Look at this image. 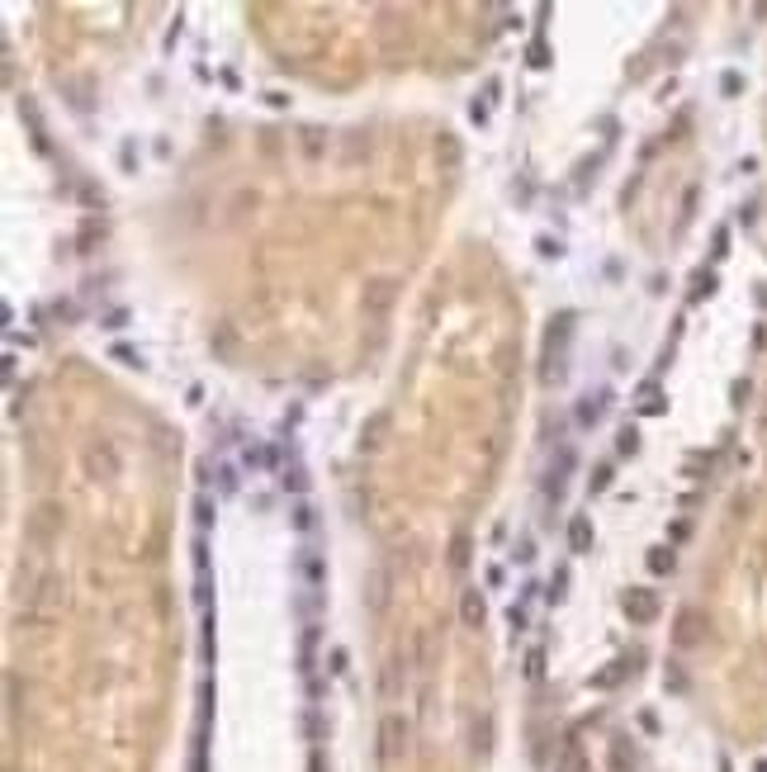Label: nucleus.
Listing matches in <instances>:
<instances>
[{
	"label": "nucleus",
	"instance_id": "obj_1",
	"mask_svg": "<svg viewBox=\"0 0 767 772\" xmlns=\"http://www.w3.org/2000/svg\"><path fill=\"white\" fill-rule=\"evenodd\" d=\"M568 337H573V313H559V317H554V327H549V337H545V356H549L545 379H564V346H568Z\"/></svg>",
	"mask_w": 767,
	"mask_h": 772
},
{
	"label": "nucleus",
	"instance_id": "obj_2",
	"mask_svg": "<svg viewBox=\"0 0 767 772\" xmlns=\"http://www.w3.org/2000/svg\"><path fill=\"white\" fill-rule=\"evenodd\" d=\"M626 612H630L635 626H649V621L658 616V597L649 592V587H630V592H626Z\"/></svg>",
	"mask_w": 767,
	"mask_h": 772
},
{
	"label": "nucleus",
	"instance_id": "obj_3",
	"mask_svg": "<svg viewBox=\"0 0 767 772\" xmlns=\"http://www.w3.org/2000/svg\"><path fill=\"white\" fill-rule=\"evenodd\" d=\"M592 517H587V512H578V517L568 521V550L573 554H592Z\"/></svg>",
	"mask_w": 767,
	"mask_h": 772
},
{
	"label": "nucleus",
	"instance_id": "obj_4",
	"mask_svg": "<svg viewBox=\"0 0 767 772\" xmlns=\"http://www.w3.org/2000/svg\"><path fill=\"white\" fill-rule=\"evenodd\" d=\"M607 408H611V394H607V389L587 394V398L578 403V426H597L602 417H607Z\"/></svg>",
	"mask_w": 767,
	"mask_h": 772
},
{
	"label": "nucleus",
	"instance_id": "obj_5",
	"mask_svg": "<svg viewBox=\"0 0 767 772\" xmlns=\"http://www.w3.org/2000/svg\"><path fill=\"white\" fill-rule=\"evenodd\" d=\"M568 469H573V445H559V455H554V464H549V493H554V498L564 493Z\"/></svg>",
	"mask_w": 767,
	"mask_h": 772
},
{
	"label": "nucleus",
	"instance_id": "obj_6",
	"mask_svg": "<svg viewBox=\"0 0 767 772\" xmlns=\"http://www.w3.org/2000/svg\"><path fill=\"white\" fill-rule=\"evenodd\" d=\"M459 616H464V626H484V597H479V587H464Z\"/></svg>",
	"mask_w": 767,
	"mask_h": 772
},
{
	"label": "nucleus",
	"instance_id": "obj_7",
	"mask_svg": "<svg viewBox=\"0 0 767 772\" xmlns=\"http://www.w3.org/2000/svg\"><path fill=\"white\" fill-rule=\"evenodd\" d=\"M270 450L266 445H247V450H242V464H247V469H270Z\"/></svg>",
	"mask_w": 767,
	"mask_h": 772
},
{
	"label": "nucleus",
	"instance_id": "obj_8",
	"mask_svg": "<svg viewBox=\"0 0 767 772\" xmlns=\"http://www.w3.org/2000/svg\"><path fill=\"white\" fill-rule=\"evenodd\" d=\"M710 289H715V270H696L691 275V299H705Z\"/></svg>",
	"mask_w": 767,
	"mask_h": 772
},
{
	"label": "nucleus",
	"instance_id": "obj_9",
	"mask_svg": "<svg viewBox=\"0 0 767 772\" xmlns=\"http://www.w3.org/2000/svg\"><path fill=\"white\" fill-rule=\"evenodd\" d=\"M640 450V431L635 426H621V436H616V455H635Z\"/></svg>",
	"mask_w": 767,
	"mask_h": 772
},
{
	"label": "nucleus",
	"instance_id": "obj_10",
	"mask_svg": "<svg viewBox=\"0 0 767 772\" xmlns=\"http://www.w3.org/2000/svg\"><path fill=\"white\" fill-rule=\"evenodd\" d=\"M607 489H611V464H597V469L587 474V493L597 498V493H607Z\"/></svg>",
	"mask_w": 767,
	"mask_h": 772
},
{
	"label": "nucleus",
	"instance_id": "obj_11",
	"mask_svg": "<svg viewBox=\"0 0 767 772\" xmlns=\"http://www.w3.org/2000/svg\"><path fill=\"white\" fill-rule=\"evenodd\" d=\"M526 62H531L535 71H540V66H549V47H545V38H535V43L526 47Z\"/></svg>",
	"mask_w": 767,
	"mask_h": 772
},
{
	"label": "nucleus",
	"instance_id": "obj_12",
	"mask_svg": "<svg viewBox=\"0 0 767 772\" xmlns=\"http://www.w3.org/2000/svg\"><path fill=\"white\" fill-rule=\"evenodd\" d=\"M649 568L654 573H673V550H649Z\"/></svg>",
	"mask_w": 767,
	"mask_h": 772
},
{
	"label": "nucleus",
	"instance_id": "obj_13",
	"mask_svg": "<svg viewBox=\"0 0 767 772\" xmlns=\"http://www.w3.org/2000/svg\"><path fill=\"white\" fill-rule=\"evenodd\" d=\"M313 521H317L313 507H308V503H294V526H298V531H313Z\"/></svg>",
	"mask_w": 767,
	"mask_h": 772
},
{
	"label": "nucleus",
	"instance_id": "obj_14",
	"mask_svg": "<svg viewBox=\"0 0 767 772\" xmlns=\"http://www.w3.org/2000/svg\"><path fill=\"white\" fill-rule=\"evenodd\" d=\"M284 489L303 493V489H308V474H303V469H284Z\"/></svg>",
	"mask_w": 767,
	"mask_h": 772
},
{
	"label": "nucleus",
	"instance_id": "obj_15",
	"mask_svg": "<svg viewBox=\"0 0 767 772\" xmlns=\"http://www.w3.org/2000/svg\"><path fill=\"white\" fill-rule=\"evenodd\" d=\"M194 517H199V526H209L213 521V498H194Z\"/></svg>",
	"mask_w": 767,
	"mask_h": 772
},
{
	"label": "nucleus",
	"instance_id": "obj_16",
	"mask_svg": "<svg viewBox=\"0 0 767 772\" xmlns=\"http://www.w3.org/2000/svg\"><path fill=\"white\" fill-rule=\"evenodd\" d=\"M564 587H568V568H554V583H549V597L559 602V597H564Z\"/></svg>",
	"mask_w": 767,
	"mask_h": 772
},
{
	"label": "nucleus",
	"instance_id": "obj_17",
	"mask_svg": "<svg viewBox=\"0 0 767 772\" xmlns=\"http://www.w3.org/2000/svg\"><path fill=\"white\" fill-rule=\"evenodd\" d=\"M124 322H128V313H124V308H114V313H105V317H100V327H110V332H119Z\"/></svg>",
	"mask_w": 767,
	"mask_h": 772
},
{
	"label": "nucleus",
	"instance_id": "obj_18",
	"mask_svg": "<svg viewBox=\"0 0 767 772\" xmlns=\"http://www.w3.org/2000/svg\"><path fill=\"white\" fill-rule=\"evenodd\" d=\"M663 408H668V403H663V394H658V398H644V403H640V417H658Z\"/></svg>",
	"mask_w": 767,
	"mask_h": 772
},
{
	"label": "nucleus",
	"instance_id": "obj_19",
	"mask_svg": "<svg viewBox=\"0 0 767 772\" xmlns=\"http://www.w3.org/2000/svg\"><path fill=\"white\" fill-rule=\"evenodd\" d=\"M730 252V228H715V261Z\"/></svg>",
	"mask_w": 767,
	"mask_h": 772
},
{
	"label": "nucleus",
	"instance_id": "obj_20",
	"mask_svg": "<svg viewBox=\"0 0 767 772\" xmlns=\"http://www.w3.org/2000/svg\"><path fill=\"white\" fill-rule=\"evenodd\" d=\"M535 247H540V256H559V252H564V247H559V242H554V237H540V242H535Z\"/></svg>",
	"mask_w": 767,
	"mask_h": 772
},
{
	"label": "nucleus",
	"instance_id": "obj_21",
	"mask_svg": "<svg viewBox=\"0 0 767 772\" xmlns=\"http://www.w3.org/2000/svg\"><path fill=\"white\" fill-rule=\"evenodd\" d=\"M52 313H57V317H66V322H71V317H76V303H62V299H57V303H52Z\"/></svg>",
	"mask_w": 767,
	"mask_h": 772
},
{
	"label": "nucleus",
	"instance_id": "obj_22",
	"mask_svg": "<svg viewBox=\"0 0 767 772\" xmlns=\"http://www.w3.org/2000/svg\"><path fill=\"white\" fill-rule=\"evenodd\" d=\"M114 361H124V365H138V351H128V346H114Z\"/></svg>",
	"mask_w": 767,
	"mask_h": 772
},
{
	"label": "nucleus",
	"instance_id": "obj_23",
	"mask_svg": "<svg viewBox=\"0 0 767 772\" xmlns=\"http://www.w3.org/2000/svg\"><path fill=\"white\" fill-rule=\"evenodd\" d=\"M469 119H474V124H484V119H488V100H484V105L474 100V105H469Z\"/></svg>",
	"mask_w": 767,
	"mask_h": 772
}]
</instances>
